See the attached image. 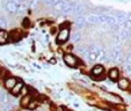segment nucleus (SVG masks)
Here are the masks:
<instances>
[{"mask_svg":"<svg viewBox=\"0 0 131 111\" xmlns=\"http://www.w3.org/2000/svg\"><path fill=\"white\" fill-rule=\"evenodd\" d=\"M99 53H100V49L97 46L89 47V53H88V57H87L88 61L93 63V61H95V60H97V58H99Z\"/></svg>","mask_w":131,"mask_h":111,"instance_id":"f257e3e1","label":"nucleus"},{"mask_svg":"<svg viewBox=\"0 0 131 111\" xmlns=\"http://www.w3.org/2000/svg\"><path fill=\"white\" fill-rule=\"evenodd\" d=\"M63 59H64L65 64L69 65L70 67H75L78 65V59L75 56H73V54H70V53L65 54L64 57H63Z\"/></svg>","mask_w":131,"mask_h":111,"instance_id":"f03ea898","label":"nucleus"},{"mask_svg":"<svg viewBox=\"0 0 131 111\" xmlns=\"http://www.w3.org/2000/svg\"><path fill=\"white\" fill-rule=\"evenodd\" d=\"M131 35V31L130 29H128V28H119L118 30H117V38H119L121 41H124V40H128L129 37H130Z\"/></svg>","mask_w":131,"mask_h":111,"instance_id":"7ed1b4c3","label":"nucleus"},{"mask_svg":"<svg viewBox=\"0 0 131 111\" xmlns=\"http://www.w3.org/2000/svg\"><path fill=\"white\" fill-rule=\"evenodd\" d=\"M69 36H70V30L67 29V28L62 29L57 36V42L58 43H65L67 40H69Z\"/></svg>","mask_w":131,"mask_h":111,"instance_id":"20e7f679","label":"nucleus"},{"mask_svg":"<svg viewBox=\"0 0 131 111\" xmlns=\"http://www.w3.org/2000/svg\"><path fill=\"white\" fill-rule=\"evenodd\" d=\"M4 83H5V87H6V88H7V89H10V90H12V89L15 87V84L17 83V80L15 79V78L9 77V78H7V79L5 80V82H4Z\"/></svg>","mask_w":131,"mask_h":111,"instance_id":"39448f33","label":"nucleus"},{"mask_svg":"<svg viewBox=\"0 0 131 111\" xmlns=\"http://www.w3.org/2000/svg\"><path fill=\"white\" fill-rule=\"evenodd\" d=\"M87 20V23H91V24H97L100 23V20H99V15L97 14H91L86 17Z\"/></svg>","mask_w":131,"mask_h":111,"instance_id":"423d86ee","label":"nucleus"},{"mask_svg":"<svg viewBox=\"0 0 131 111\" xmlns=\"http://www.w3.org/2000/svg\"><path fill=\"white\" fill-rule=\"evenodd\" d=\"M22 89H23V83H22L21 81H19L16 84H15L14 88L12 89V94L16 96V95H19L21 91H22Z\"/></svg>","mask_w":131,"mask_h":111,"instance_id":"0eeeda50","label":"nucleus"},{"mask_svg":"<svg viewBox=\"0 0 131 111\" xmlns=\"http://www.w3.org/2000/svg\"><path fill=\"white\" fill-rule=\"evenodd\" d=\"M9 40V35L5 30H0V44H5Z\"/></svg>","mask_w":131,"mask_h":111,"instance_id":"6e6552de","label":"nucleus"},{"mask_svg":"<svg viewBox=\"0 0 131 111\" xmlns=\"http://www.w3.org/2000/svg\"><path fill=\"white\" fill-rule=\"evenodd\" d=\"M92 73H93V75H95V77L102 75V73H103V66H102V65H95V66L93 67V69H92Z\"/></svg>","mask_w":131,"mask_h":111,"instance_id":"1a4fd4ad","label":"nucleus"},{"mask_svg":"<svg viewBox=\"0 0 131 111\" xmlns=\"http://www.w3.org/2000/svg\"><path fill=\"white\" fill-rule=\"evenodd\" d=\"M86 23H87V20H86V17H84V16H79L77 20H75V26H77L79 29L84 28L85 26H86Z\"/></svg>","mask_w":131,"mask_h":111,"instance_id":"9d476101","label":"nucleus"},{"mask_svg":"<svg viewBox=\"0 0 131 111\" xmlns=\"http://www.w3.org/2000/svg\"><path fill=\"white\" fill-rule=\"evenodd\" d=\"M31 96L30 95H26V96L22 97V100H21V105L23 106V108H28V105L30 104V102H31Z\"/></svg>","mask_w":131,"mask_h":111,"instance_id":"9b49d317","label":"nucleus"},{"mask_svg":"<svg viewBox=\"0 0 131 111\" xmlns=\"http://www.w3.org/2000/svg\"><path fill=\"white\" fill-rule=\"evenodd\" d=\"M69 0H62V1H60V3H58L57 5L54 6V8H56V9L57 10H60V12H63V9H64L65 7H66L67 5H69Z\"/></svg>","mask_w":131,"mask_h":111,"instance_id":"f8f14e48","label":"nucleus"},{"mask_svg":"<svg viewBox=\"0 0 131 111\" xmlns=\"http://www.w3.org/2000/svg\"><path fill=\"white\" fill-rule=\"evenodd\" d=\"M118 69L117 68H111L110 71H109V78H110L111 80H117L118 79Z\"/></svg>","mask_w":131,"mask_h":111,"instance_id":"ddd939ff","label":"nucleus"},{"mask_svg":"<svg viewBox=\"0 0 131 111\" xmlns=\"http://www.w3.org/2000/svg\"><path fill=\"white\" fill-rule=\"evenodd\" d=\"M129 86H130V82L128 81V79H121L118 82V87L121 89H123V90H125V89L129 88Z\"/></svg>","mask_w":131,"mask_h":111,"instance_id":"4468645a","label":"nucleus"},{"mask_svg":"<svg viewBox=\"0 0 131 111\" xmlns=\"http://www.w3.org/2000/svg\"><path fill=\"white\" fill-rule=\"evenodd\" d=\"M6 7H7V9L9 10L10 13L17 12V4H15V3H12V1H10V3L7 4V6H6Z\"/></svg>","mask_w":131,"mask_h":111,"instance_id":"2eb2a0df","label":"nucleus"},{"mask_svg":"<svg viewBox=\"0 0 131 111\" xmlns=\"http://www.w3.org/2000/svg\"><path fill=\"white\" fill-rule=\"evenodd\" d=\"M71 40L73 43H78L80 42V40H81V35L79 34V32H75V34H73V36L71 37Z\"/></svg>","mask_w":131,"mask_h":111,"instance_id":"dca6fc26","label":"nucleus"},{"mask_svg":"<svg viewBox=\"0 0 131 111\" xmlns=\"http://www.w3.org/2000/svg\"><path fill=\"white\" fill-rule=\"evenodd\" d=\"M36 106H37V101H34V100H32V101L30 102V104L28 105V109H30V110H34Z\"/></svg>","mask_w":131,"mask_h":111,"instance_id":"f3484780","label":"nucleus"},{"mask_svg":"<svg viewBox=\"0 0 131 111\" xmlns=\"http://www.w3.org/2000/svg\"><path fill=\"white\" fill-rule=\"evenodd\" d=\"M125 73L128 75H131V64H128L125 66Z\"/></svg>","mask_w":131,"mask_h":111,"instance_id":"a211bd4d","label":"nucleus"},{"mask_svg":"<svg viewBox=\"0 0 131 111\" xmlns=\"http://www.w3.org/2000/svg\"><path fill=\"white\" fill-rule=\"evenodd\" d=\"M125 63L131 64V52H129V53L125 56Z\"/></svg>","mask_w":131,"mask_h":111,"instance_id":"6ab92c4d","label":"nucleus"},{"mask_svg":"<svg viewBox=\"0 0 131 111\" xmlns=\"http://www.w3.org/2000/svg\"><path fill=\"white\" fill-rule=\"evenodd\" d=\"M37 1H38V0H31V1H30V7L31 8H35L37 6Z\"/></svg>","mask_w":131,"mask_h":111,"instance_id":"aec40b11","label":"nucleus"},{"mask_svg":"<svg viewBox=\"0 0 131 111\" xmlns=\"http://www.w3.org/2000/svg\"><path fill=\"white\" fill-rule=\"evenodd\" d=\"M60 1H62V0H52V5H53V7L57 5L58 3H60Z\"/></svg>","mask_w":131,"mask_h":111,"instance_id":"412c9836","label":"nucleus"},{"mask_svg":"<svg viewBox=\"0 0 131 111\" xmlns=\"http://www.w3.org/2000/svg\"><path fill=\"white\" fill-rule=\"evenodd\" d=\"M56 111H65V108H64V106H58Z\"/></svg>","mask_w":131,"mask_h":111,"instance_id":"4be33fe9","label":"nucleus"},{"mask_svg":"<svg viewBox=\"0 0 131 111\" xmlns=\"http://www.w3.org/2000/svg\"><path fill=\"white\" fill-rule=\"evenodd\" d=\"M23 3H25V0H15V4H19V5L23 4Z\"/></svg>","mask_w":131,"mask_h":111,"instance_id":"5701e85b","label":"nucleus"},{"mask_svg":"<svg viewBox=\"0 0 131 111\" xmlns=\"http://www.w3.org/2000/svg\"><path fill=\"white\" fill-rule=\"evenodd\" d=\"M45 4H52V0H44Z\"/></svg>","mask_w":131,"mask_h":111,"instance_id":"b1692460","label":"nucleus"}]
</instances>
